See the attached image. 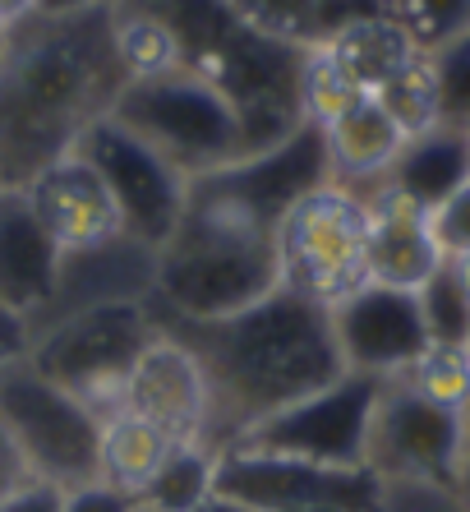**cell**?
<instances>
[{
    "mask_svg": "<svg viewBox=\"0 0 470 512\" xmlns=\"http://www.w3.org/2000/svg\"><path fill=\"white\" fill-rule=\"evenodd\" d=\"M217 494L240 499L254 512H295V508H332L378 512L383 480L369 466H318L259 448H222L217 453Z\"/></svg>",
    "mask_w": 470,
    "mask_h": 512,
    "instance_id": "obj_11",
    "label": "cell"
},
{
    "mask_svg": "<svg viewBox=\"0 0 470 512\" xmlns=\"http://www.w3.org/2000/svg\"><path fill=\"white\" fill-rule=\"evenodd\" d=\"M28 194V203L37 208V217L47 222V231L60 240V250L65 254H79V250H97L106 240L125 236L120 227V213L111 194H106L102 176L93 171V162L70 148L65 157L47 162L42 171L19 185Z\"/></svg>",
    "mask_w": 470,
    "mask_h": 512,
    "instance_id": "obj_16",
    "label": "cell"
},
{
    "mask_svg": "<svg viewBox=\"0 0 470 512\" xmlns=\"http://www.w3.org/2000/svg\"><path fill=\"white\" fill-rule=\"evenodd\" d=\"M33 480H37L33 462L24 457L19 439H14L10 429H5V420H0V499H10V494H19V489L33 485Z\"/></svg>",
    "mask_w": 470,
    "mask_h": 512,
    "instance_id": "obj_35",
    "label": "cell"
},
{
    "mask_svg": "<svg viewBox=\"0 0 470 512\" xmlns=\"http://www.w3.org/2000/svg\"><path fill=\"white\" fill-rule=\"evenodd\" d=\"M277 286H282V263L272 231L189 180L185 217L157 250L153 296H148L157 319H231L272 296Z\"/></svg>",
    "mask_w": 470,
    "mask_h": 512,
    "instance_id": "obj_4",
    "label": "cell"
},
{
    "mask_svg": "<svg viewBox=\"0 0 470 512\" xmlns=\"http://www.w3.org/2000/svg\"><path fill=\"white\" fill-rule=\"evenodd\" d=\"M332 337L341 365L369 379H401L429 351V328L420 314V296L383 282H360L355 291L328 305Z\"/></svg>",
    "mask_w": 470,
    "mask_h": 512,
    "instance_id": "obj_13",
    "label": "cell"
},
{
    "mask_svg": "<svg viewBox=\"0 0 470 512\" xmlns=\"http://www.w3.org/2000/svg\"><path fill=\"white\" fill-rule=\"evenodd\" d=\"M360 97L365 93H360L351 74L332 60L328 47H309L305 51V60H300V116H305L309 125L323 130V125L337 120L341 111H351Z\"/></svg>",
    "mask_w": 470,
    "mask_h": 512,
    "instance_id": "obj_25",
    "label": "cell"
},
{
    "mask_svg": "<svg viewBox=\"0 0 470 512\" xmlns=\"http://www.w3.org/2000/svg\"><path fill=\"white\" fill-rule=\"evenodd\" d=\"M429 65H434L443 120L470 125V33H461V37H452L447 47H438L434 56H429Z\"/></svg>",
    "mask_w": 470,
    "mask_h": 512,
    "instance_id": "obj_31",
    "label": "cell"
},
{
    "mask_svg": "<svg viewBox=\"0 0 470 512\" xmlns=\"http://www.w3.org/2000/svg\"><path fill=\"white\" fill-rule=\"evenodd\" d=\"M111 42H116V60L125 79H148L171 65H180V51L171 42L162 19L134 10V5H116L111 10Z\"/></svg>",
    "mask_w": 470,
    "mask_h": 512,
    "instance_id": "obj_24",
    "label": "cell"
},
{
    "mask_svg": "<svg viewBox=\"0 0 470 512\" xmlns=\"http://www.w3.org/2000/svg\"><path fill=\"white\" fill-rule=\"evenodd\" d=\"M199 356L208 374V448H231L249 425L328 388L346 374L328 305L277 286L259 305L212 323L157 319Z\"/></svg>",
    "mask_w": 470,
    "mask_h": 512,
    "instance_id": "obj_2",
    "label": "cell"
},
{
    "mask_svg": "<svg viewBox=\"0 0 470 512\" xmlns=\"http://www.w3.org/2000/svg\"><path fill=\"white\" fill-rule=\"evenodd\" d=\"M120 411H134L148 425H157L162 434H171L176 443L203 439L208 434V374H203L199 356L180 342L176 333H157L153 346L139 356L130 383H125V397H120Z\"/></svg>",
    "mask_w": 470,
    "mask_h": 512,
    "instance_id": "obj_15",
    "label": "cell"
},
{
    "mask_svg": "<svg viewBox=\"0 0 470 512\" xmlns=\"http://www.w3.org/2000/svg\"><path fill=\"white\" fill-rule=\"evenodd\" d=\"M134 494L106 485V480H88L79 489H65V508L60 512H130Z\"/></svg>",
    "mask_w": 470,
    "mask_h": 512,
    "instance_id": "obj_34",
    "label": "cell"
},
{
    "mask_svg": "<svg viewBox=\"0 0 470 512\" xmlns=\"http://www.w3.org/2000/svg\"><path fill=\"white\" fill-rule=\"evenodd\" d=\"M466 420L452 406L429 402L406 379H388L374 406L365 466L378 480H434L452 485L466 453Z\"/></svg>",
    "mask_w": 470,
    "mask_h": 512,
    "instance_id": "obj_12",
    "label": "cell"
},
{
    "mask_svg": "<svg viewBox=\"0 0 470 512\" xmlns=\"http://www.w3.org/2000/svg\"><path fill=\"white\" fill-rule=\"evenodd\" d=\"M130 512H162V508H153V503H143V499H134V508Z\"/></svg>",
    "mask_w": 470,
    "mask_h": 512,
    "instance_id": "obj_44",
    "label": "cell"
},
{
    "mask_svg": "<svg viewBox=\"0 0 470 512\" xmlns=\"http://www.w3.org/2000/svg\"><path fill=\"white\" fill-rule=\"evenodd\" d=\"M452 268H457L461 286H466V291H470V254H461V259H452Z\"/></svg>",
    "mask_w": 470,
    "mask_h": 512,
    "instance_id": "obj_42",
    "label": "cell"
},
{
    "mask_svg": "<svg viewBox=\"0 0 470 512\" xmlns=\"http://www.w3.org/2000/svg\"><path fill=\"white\" fill-rule=\"evenodd\" d=\"M5 37H10V24H0V56H5Z\"/></svg>",
    "mask_w": 470,
    "mask_h": 512,
    "instance_id": "obj_45",
    "label": "cell"
},
{
    "mask_svg": "<svg viewBox=\"0 0 470 512\" xmlns=\"http://www.w3.org/2000/svg\"><path fill=\"white\" fill-rule=\"evenodd\" d=\"M212 494H217V448H208L203 439H189L166 453V462L143 485L139 499L162 512H199Z\"/></svg>",
    "mask_w": 470,
    "mask_h": 512,
    "instance_id": "obj_23",
    "label": "cell"
},
{
    "mask_svg": "<svg viewBox=\"0 0 470 512\" xmlns=\"http://www.w3.org/2000/svg\"><path fill=\"white\" fill-rule=\"evenodd\" d=\"M0 24H5V19H0Z\"/></svg>",
    "mask_w": 470,
    "mask_h": 512,
    "instance_id": "obj_49",
    "label": "cell"
},
{
    "mask_svg": "<svg viewBox=\"0 0 470 512\" xmlns=\"http://www.w3.org/2000/svg\"><path fill=\"white\" fill-rule=\"evenodd\" d=\"M5 185H10V180H5V171H0V190H5Z\"/></svg>",
    "mask_w": 470,
    "mask_h": 512,
    "instance_id": "obj_47",
    "label": "cell"
},
{
    "mask_svg": "<svg viewBox=\"0 0 470 512\" xmlns=\"http://www.w3.org/2000/svg\"><path fill=\"white\" fill-rule=\"evenodd\" d=\"M466 351H470V337H466Z\"/></svg>",
    "mask_w": 470,
    "mask_h": 512,
    "instance_id": "obj_48",
    "label": "cell"
},
{
    "mask_svg": "<svg viewBox=\"0 0 470 512\" xmlns=\"http://www.w3.org/2000/svg\"><path fill=\"white\" fill-rule=\"evenodd\" d=\"M318 47H328L332 60H337L341 70L355 79V88L365 97L383 93V88L397 79L411 60H420L424 51H415V42L406 33H401V24L392 19V14H383V19H365V24H351L341 28L337 37H328V42H318Z\"/></svg>",
    "mask_w": 470,
    "mask_h": 512,
    "instance_id": "obj_21",
    "label": "cell"
},
{
    "mask_svg": "<svg viewBox=\"0 0 470 512\" xmlns=\"http://www.w3.org/2000/svg\"><path fill=\"white\" fill-rule=\"evenodd\" d=\"M411 134L401 130L392 111L378 97H360L351 111H341L337 120L323 125V143H328V167L332 180L346 190H374L378 180L392 171L397 153L406 148Z\"/></svg>",
    "mask_w": 470,
    "mask_h": 512,
    "instance_id": "obj_19",
    "label": "cell"
},
{
    "mask_svg": "<svg viewBox=\"0 0 470 512\" xmlns=\"http://www.w3.org/2000/svg\"><path fill=\"white\" fill-rule=\"evenodd\" d=\"M83 10H116V0H37V14H83Z\"/></svg>",
    "mask_w": 470,
    "mask_h": 512,
    "instance_id": "obj_38",
    "label": "cell"
},
{
    "mask_svg": "<svg viewBox=\"0 0 470 512\" xmlns=\"http://www.w3.org/2000/svg\"><path fill=\"white\" fill-rule=\"evenodd\" d=\"M401 379L411 383L415 393L429 397V402L466 411V402H470V351L466 346H438L434 342Z\"/></svg>",
    "mask_w": 470,
    "mask_h": 512,
    "instance_id": "obj_27",
    "label": "cell"
},
{
    "mask_svg": "<svg viewBox=\"0 0 470 512\" xmlns=\"http://www.w3.org/2000/svg\"><path fill=\"white\" fill-rule=\"evenodd\" d=\"M37 10V0H0V19L5 24H14V19H24V14Z\"/></svg>",
    "mask_w": 470,
    "mask_h": 512,
    "instance_id": "obj_40",
    "label": "cell"
},
{
    "mask_svg": "<svg viewBox=\"0 0 470 512\" xmlns=\"http://www.w3.org/2000/svg\"><path fill=\"white\" fill-rule=\"evenodd\" d=\"M383 383L388 379L346 370L337 383L272 411L259 425H249L231 448H259V453H282L318 466H365L369 425H374Z\"/></svg>",
    "mask_w": 470,
    "mask_h": 512,
    "instance_id": "obj_10",
    "label": "cell"
},
{
    "mask_svg": "<svg viewBox=\"0 0 470 512\" xmlns=\"http://www.w3.org/2000/svg\"><path fill=\"white\" fill-rule=\"evenodd\" d=\"M111 116L153 143L162 157H171L189 180L254 153L240 107L189 65H171L148 79H125L111 102Z\"/></svg>",
    "mask_w": 470,
    "mask_h": 512,
    "instance_id": "obj_5",
    "label": "cell"
},
{
    "mask_svg": "<svg viewBox=\"0 0 470 512\" xmlns=\"http://www.w3.org/2000/svg\"><path fill=\"white\" fill-rule=\"evenodd\" d=\"M157 333L162 323H157L153 300H106V305L37 323L28 365L106 420L120 411L125 383Z\"/></svg>",
    "mask_w": 470,
    "mask_h": 512,
    "instance_id": "obj_6",
    "label": "cell"
},
{
    "mask_svg": "<svg viewBox=\"0 0 470 512\" xmlns=\"http://www.w3.org/2000/svg\"><path fill=\"white\" fill-rule=\"evenodd\" d=\"M116 5H134L162 19L180 51V65L212 79L240 107L254 153L282 143L291 130L305 125L300 60L309 47L263 37L235 14L231 0H116Z\"/></svg>",
    "mask_w": 470,
    "mask_h": 512,
    "instance_id": "obj_3",
    "label": "cell"
},
{
    "mask_svg": "<svg viewBox=\"0 0 470 512\" xmlns=\"http://www.w3.org/2000/svg\"><path fill=\"white\" fill-rule=\"evenodd\" d=\"M0 420L19 439L37 480L56 489L102 480V416L28 360L0 370Z\"/></svg>",
    "mask_w": 470,
    "mask_h": 512,
    "instance_id": "obj_8",
    "label": "cell"
},
{
    "mask_svg": "<svg viewBox=\"0 0 470 512\" xmlns=\"http://www.w3.org/2000/svg\"><path fill=\"white\" fill-rule=\"evenodd\" d=\"M429 227H434L438 250H443L447 259L470 254V180L461 185L457 194H447L434 213H429Z\"/></svg>",
    "mask_w": 470,
    "mask_h": 512,
    "instance_id": "obj_33",
    "label": "cell"
},
{
    "mask_svg": "<svg viewBox=\"0 0 470 512\" xmlns=\"http://www.w3.org/2000/svg\"><path fill=\"white\" fill-rule=\"evenodd\" d=\"M93 171L102 176L106 194L116 203L120 213V227L125 236L148 245V250H162L171 231L180 227V217H185V203H189V176L162 157L148 139L130 130V125H120L111 111L97 116L88 130L79 134L74 143Z\"/></svg>",
    "mask_w": 470,
    "mask_h": 512,
    "instance_id": "obj_9",
    "label": "cell"
},
{
    "mask_svg": "<svg viewBox=\"0 0 470 512\" xmlns=\"http://www.w3.org/2000/svg\"><path fill=\"white\" fill-rule=\"evenodd\" d=\"M415 296H420V314H424V328H429V342L466 346V337H470V291L461 286L452 259H447L443 268L415 291Z\"/></svg>",
    "mask_w": 470,
    "mask_h": 512,
    "instance_id": "obj_26",
    "label": "cell"
},
{
    "mask_svg": "<svg viewBox=\"0 0 470 512\" xmlns=\"http://www.w3.org/2000/svg\"><path fill=\"white\" fill-rule=\"evenodd\" d=\"M171 448H176L171 434H162L134 411H116V416L102 420V480L139 499Z\"/></svg>",
    "mask_w": 470,
    "mask_h": 512,
    "instance_id": "obj_22",
    "label": "cell"
},
{
    "mask_svg": "<svg viewBox=\"0 0 470 512\" xmlns=\"http://www.w3.org/2000/svg\"><path fill=\"white\" fill-rule=\"evenodd\" d=\"M60 508H65V489L47 485V480H33L19 494L0 499V512H60Z\"/></svg>",
    "mask_w": 470,
    "mask_h": 512,
    "instance_id": "obj_37",
    "label": "cell"
},
{
    "mask_svg": "<svg viewBox=\"0 0 470 512\" xmlns=\"http://www.w3.org/2000/svg\"><path fill=\"white\" fill-rule=\"evenodd\" d=\"M65 273V250L19 185L0 190V305L37 323L51 310Z\"/></svg>",
    "mask_w": 470,
    "mask_h": 512,
    "instance_id": "obj_17",
    "label": "cell"
},
{
    "mask_svg": "<svg viewBox=\"0 0 470 512\" xmlns=\"http://www.w3.org/2000/svg\"><path fill=\"white\" fill-rule=\"evenodd\" d=\"M392 19L415 42V51L434 56L452 37L470 33V0H392Z\"/></svg>",
    "mask_w": 470,
    "mask_h": 512,
    "instance_id": "obj_28",
    "label": "cell"
},
{
    "mask_svg": "<svg viewBox=\"0 0 470 512\" xmlns=\"http://www.w3.org/2000/svg\"><path fill=\"white\" fill-rule=\"evenodd\" d=\"M378 512H470L452 485L434 480H383Z\"/></svg>",
    "mask_w": 470,
    "mask_h": 512,
    "instance_id": "obj_32",
    "label": "cell"
},
{
    "mask_svg": "<svg viewBox=\"0 0 470 512\" xmlns=\"http://www.w3.org/2000/svg\"><path fill=\"white\" fill-rule=\"evenodd\" d=\"M295 512H346V508H332V503H318V508H295Z\"/></svg>",
    "mask_w": 470,
    "mask_h": 512,
    "instance_id": "obj_43",
    "label": "cell"
},
{
    "mask_svg": "<svg viewBox=\"0 0 470 512\" xmlns=\"http://www.w3.org/2000/svg\"><path fill=\"white\" fill-rule=\"evenodd\" d=\"M470 180V125L438 120L429 130L411 134L406 148L397 153L392 171L378 185H392L397 194L415 199L420 208L434 213L447 194H457Z\"/></svg>",
    "mask_w": 470,
    "mask_h": 512,
    "instance_id": "obj_20",
    "label": "cell"
},
{
    "mask_svg": "<svg viewBox=\"0 0 470 512\" xmlns=\"http://www.w3.org/2000/svg\"><path fill=\"white\" fill-rule=\"evenodd\" d=\"M125 70L111 42V10L24 14L0 56V171L24 185L65 157L97 116L111 111Z\"/></svg>",
    "mask_w": 470,
    "mask_h": 512,
    "instance_id": "obj_1",
    "label": "cell"
},
{
    "mask_svg": "<svg viewBox=\"0 0 470 512\" xmlns=\"http://www.w3.org/2000/svg\"><path fill=\"white\" fill-rule=\"evenodd\" d=\"M461 420H466V439H470V402H466V411H461Z\"/></svg>",
    "mask_w": 470,
    "mask_h": 512,
    "instance_id": "obj_46",
    "label": "cell"
},
{
    "mask_svg": "<svg viewBox=\"0 0 470 512\" xmlns=\"http://www.w3.org/2000/svg\"><path fill=\"white\" fill-rule=\"evenodd\" d=\"M452 489H457V499L470 508V443H466V453H461V462H457V476H452Z\"/></svg>",
    "mask_w": 470,
    "mask_h": 512,
    "instance_id": "obj_39",
    "label": "cell"
},
{
    "mask_svg": "<svg viewBox=\"0 0 470 512\" xmlns=\"http://www.w3.org/2000/svg\"><path fill=\"white\" fill-rule=\"evenodd\" d=\"M328 180H332L328 143H323V130L305 120L282 143L259 148V153H245L240 162H231L222 171H208L194 185L208 190L212 199L240 208L245 217H254L259 227L277 231L286 208L295 199H305L309 190H318V185H328Z\"/></svg>",
    "mask_w": 470,
    "mask_h": 512,
    "instance_id": "obj_14",
    "label": "cell"
},
{
    "mask_svg": "<svg viewBox=\"0 0 470 512\" xmlns=\"http://www.w3.org/2000/svg\"><path fill=\"white\" fill-rule=\"evenodd\" d=\"M235 14L263 37L291 42V47H314L318 0H231Z\"/></svg>",
    "mask_w": 470,
    "mask_h": 512,
    "instance_id": "obj_30",
    "label": "cell"
},
{
    "mask_svg": "<svg viewBox=\"0 0 470 512\" xmlns=\"http://www.w3.org/2000/svg\"><path fill=\"white\" fill-rule=\"evenodd\" d=\"M282 286L318 305H337L346 291L369 282V208L360 190H346L337 180L295 199L272 231Z\"/></svg>",
    "mask_w": 470,
    "mask_h": 512,
    "instance_id": "obj_7",
    "label": "cell"
},
{
    "mask_svg": "<svg viewBox=\"0 0 470 512\" xmlns=\"http://www.w3.org/2000/svg\"><path fill=\"white\" fill-rule=\"evenodd\" d=\"M383 107L392 111V120H397L406 134H420L429 130V125H438L443 120V111H438V84H434V65H429V56L411 60L406 70L392 79L383 93H374Z\"/></svg>",
    "mask_w": 470,
    "mask_h": 512,
    "instance_id": "obj_29",
    "label": "cell"
},
{
    "mask_svg": "<svg viewBox=\"0 0 470 512\" xmlns=\"http://www.w3.org/2000/svg\"><path fill=\"white\" fill-rule=\"evenodd\" d=\"M28 351H33V323L0 305V370L28 360Z\"/></svg>",
    "mask_w": 470,
    "mask_h": 512,
    "instance_id": "obj_36",
    "label": "cell"
},
{
    "mask_svg": "<svg viewBox=\"0 0 470 512\" xmlns=\"http://www.w3.org/2000/svg\"><path fill=\"white\" fill-rule=\"evenodd\" d=\"M365 208H369V254H365L369 282L420 291L447 263V254L434 240V227H429V208L397 194L392 185L365 190Z\"/></svg>",
    "mask_w": 470,
    "mask_h": 512,
    "instance_id": "obj_18",
    "label": "cell"
},
{
    "mask_svg": "<svg viewBox=\"0 0 470 512\" xmlns=\"http://www.w3.org/2000/svg\"><path fill=\"white\" fill-rule=\"evenodd\" d=\"M199 512H254V508H245L240 499H226V494H212V499L203 503Z\"/></svg>",
    "mask_w": 470,
    "mask_h": 512,
    "instance_id": "obj_41",
    "label": "cell"
}]
</instances>
